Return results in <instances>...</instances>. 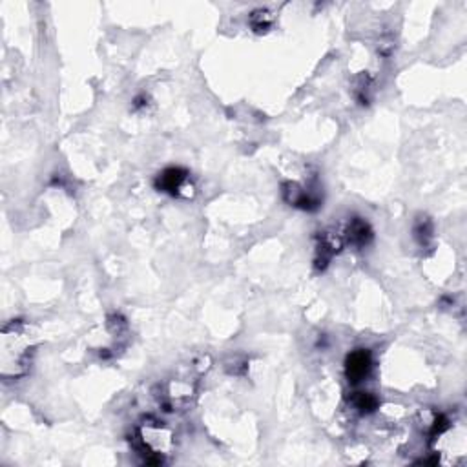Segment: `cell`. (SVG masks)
I'll use <instances>...</instances> for the list:
<instances>
[{"instance_id": "6da1fadb", "label": "cell", "mask_w": 467, "mask_h": 467, "mask_svg": "<svg viewBox=\"0 0 467 467\" xmlns=\"http://www.w3.org/2000/svg\"><path fill=\"white\" fill-rule=\"evenodd\" d=\"M31 352H33V341L28 325L22 321H13L8 325L2 332V375L21 376L26 372L30 365ZM10 376V378H11Z\"/></svg>"}, {"instance_id": "277c9868", "label": "cell", "mask_w": 467, "mask_h": 467, "mask_svg": "<svg viewBox=\"0 0 467 467\" xmlns=\"http://www.w3.org/2000/svg\"><path fill=\"white\" fill-rule=\"evenodd\" d=\"M370 237H372V230L365 221L355 219L349 225V239L356 247H365L370 241Z\"/></svg>"}, {"instance_id": "7a4b0ae2", "label": "cell", "mask_w": 467, "mask_h": 467, "mask_svg": "<svg viewBox=\"0 0 467 467\" xmlns=\"http://www.w3.org/2000/svg\"><path fill=\"white\" fill-rule=\"evenodd\" d=\"M372 369V356L367 349L352 350L345 359V375L352 385L364 381Z\"/></svg>"}, {"instance_id": "5b68a950", "label": "cell", "mask_w": 467, "mask_h": 467, "mask_svg": "<svg viewBox=\"0 0 467 467\" xmlns=\"http://www.w3.org/2000/svg\"><path fill=\"white\" fill-rule=\"evenodd\" d=\"M355 406L361 413H372L378 406V400L370 393H358V396L355 398Z\"/></svg>"}, {"instance_id": "8992f818", "label": "cell", "mask_w": 467, "mask_h": 467, "mask_svg": "<svg viewBox=\"0 0 467 467\" xmlns=\"http://www.w3.org/2000/svg\"><path fill=\"white\" fill-rule=\"evenodd\" d=\"M416 237H420V243H426L427 237H431V225L427 221H424V223L416 226Z\"/></svg>"}, {"instance_id": "3957f363", "label": "cell", "mask_w": 467, "mask_h": 467, "mask_svg": "<svg viewBox=\"0 0 467 467\" xmlns=\"http://www.w3.org/2000/svg\"><path fill=\"white\" fill-rule=\"evenodd\" d=\"M188 183V172L183 168H166L163 170L155 181V185L161 192L170 195H181Z\"/></svg>"}]
</instances>
